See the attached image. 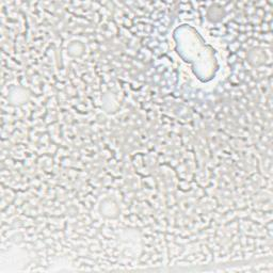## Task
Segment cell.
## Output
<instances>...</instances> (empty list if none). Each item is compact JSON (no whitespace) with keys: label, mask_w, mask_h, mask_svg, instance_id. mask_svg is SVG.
I'll use <instances>...</instances> for the list:
<instances>
[{"label":"cell","mask_w":273,"mask_h":273,"mask_svg":"<svg viewBox=\"0 0 273 273\" xmlns=\"http://www.w3.org/2000/svg\"><path fill=\"white\" fill-rule=\"evenodd\" d=\"M117 239H119L123 251L131 256L137 257L142 251V235L136 228H123L117 233Z\"/></svg>","instance_id":"1"},{"label":"cell","mask_w":273,"mask_h":273,"mask_svg":"<svg viewBox=\"0 0 273 273\" xmlns=\"http://www.w3.org/2000/svg\"><path fill=\"white\" fill-rule=\"evenodd\" d=\"M98 210L101 216L106 219H116L120 216V206L117 202L112 197H105L99 203Z\"/></svg>","instance_id":"2"},{"label":"cell","mask_w":273,"mask_h":273,"mask_svg":"<svg viewBox=\"0 0 273 273\" xmlns=\"http://www.w3.org/2000/svg\"><path fill=\"white\" fill-rule=\"evenodd\" d=\"M9 103L13 106H21L26 104L30 98V92L24 87H15L9 93Z\"/></svg>","instance_id":"3"},{"label":"cell","mask_w":273,"mask_h":273,"mask_svg":"<svg viewBox=\"0 0 273 273\" xmlns=\"http://www.w3.org/2000/svg\"><path fill=\"white\" fill-rule=\"evenodd\" d=\"M248 60L251 65L260 66L267 61V55L263 48L254 47L248 52Z\"/></svg>","instance_id":"4"},{"label":"cell","mask_w":273,"mask_h":273,"mask_svg":"<svg viewBox=\"0 0 273 273\" xmlns=\"http://www.w3.org/2000/svg\"><path fill=\"white\" fill-rule=\"evenodd\" d=\"M120 104L117 101L116 96L112 93L108 92L103 96V108L108 113H114L119 109Z\"/></svg>","instance_id":"5"},{"label":"cell","mask_w":273,"mask_h":273,"mask_svg":"<svg viewBox=\"0 0 273 273\" xmlns=\"http://www.w3.org/2000/svg\"><path fill=\"white\" fill-rule=\"evenodd\" d=\"M224 15H225V12L224 10L220 7V5H211V7L208 9L207 11V17L210 21H213V23H217V21H220L223 19Z\"/></svg>","instance_id":"6"},{"label":"cell","mask_w":273,"mask_h":273,"mask_svg":"<svg viewBox=\"0 0 273 273\" xmlns=\"http://www.w3.org/2000/svg\"><path fill=\"white\" fill-rule=\"evenodd\" d=\"M84 50H85L84 45L79 41H73V42L69 43L68 46H67L68 55L71 57H74V58L81 57L84 53Z\"/></svg>","instance_id":"7"}]
</instances>
